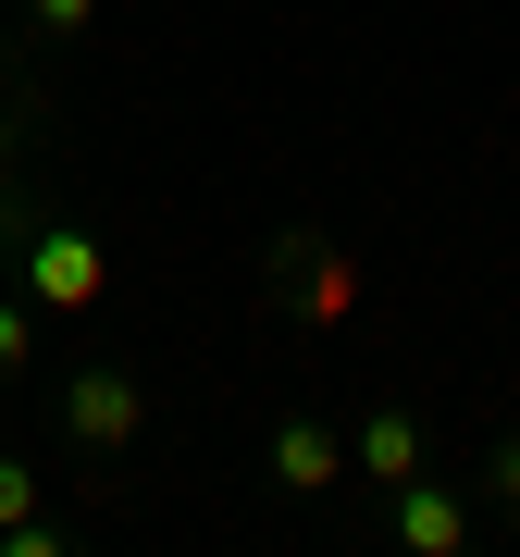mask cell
I'll list each match as a JSON object with an SVG mask.
<instances>
[{"instance_id": "1", "label": "cell", "mask_w": 520, "mask_h": 557, "mask_svg": "<svg viewBox=\"0 0 520 557\" xmlns=\"http://www.w3.org/2000/svg\"><path fill=\"white\" fill-rule=\"evenodd\" d=\"M0 248H13V285L38 298V322H75V310L112 298V248L87 223H13L0 211Z\"/></svg>"}, {"instance_id": "2", "label": "cell", "mask_w": 520, "mask_h": 557, "mask_svg": "<svg viewBox=\"0 0 520 557\" xmlns=\"http://www.w3.org/2000/svg\"><path fill=\"white\" fill-rule=\"evenodd\" d=\"M260 298H273V310H298V322H347V310H360V260H335V248L298 223V236H273V248H260Z\"/></svg>"}, {"instance_id": "3", "label": "cell", "mask_w": 520, "mask_h": 557, "mask_svg": "<svg viewBox=\"0 0 520 557\" xmlns=\"http://www.w3.org/2000/svg\"><path fill=\"white\" fill-rule=\"evenodd\" d=\"M62 434H75L87 458H124L149 434V384L124 372V359H87V372H62Z\"/></svg>"}, {"instance_id": "4", "label": "cell", "mask_w": 520, "mask_h": 557, "mask_svg": "<svg viewBox=\"0 0 520 557\" xmlns=\"http://www.w3.org/2000/svg\"><path fill=\"white\" fill-rule=\"evenodd\" d=\"M273 483H285V496H335V483H347V434H335L322 409L273 421Z\"/></svg>"}, {"instance_id": "5", "label": "cell", "mask_w": 520, "mask_h": 557, "mask_svg": "<svg viewBox=\"0 0 520 557\" xmlns=\"http://www.w3.org/2000/svg\"><path fill=\"white\" fill-rule=\"evenodd\" d=\"M347 471L397 496V483L421 471V421H409V409H360V434H347Z\"/></svg>"}, {"instance_id": "6", "label": "cell", "mask_w": 520, "mask_h": 557, "mask_svg": "<svg viewBox=\"0 0 520 557\" xmlns=\"http://www.w3.org/2000/svg\"><path fill=\"white\" fill-rule=\"evenodd\" d=\"M397 545H409V557H459V545H471V508L446 496V483L409 471V483H397Z\"/></svg>"}, {"instance_id": "7", "label": "cell", "mask_w": 520, "mask_h": 557, "mask_svg": "<svg viewBox=\"0 0 520 557\" xmlns=\"http://www.w3.org/2000/svg\"><path fill=\"white\" fill-rule=\"evenodd\" d=\"M38 359V298H0V384Z\"/></svg>"}, {"instance_id": "8", "label": "cell", "mask_w": 520, "mask_h": 557, "mask_svg": "<svg viewBox=\"0 0 520 557\" xmlns=\"http://www.w3.org/2000/svg\"><path fill=\"white\" fill-rule=\"evenodd\" d=\"M25 149H38V100H0V186H13Z\"/></svg>"}, {"instance_id": "9", "label": "cell", "mask_w": 520, "mask_h": 557, "mask_svg": "<svg viewBox=\"0 0 520 557\" xmlns=\"http://www.w3.org/2000/svg\"><path fill=\"white\" fill-rule=\"evenodd\" d=\"M87 13H100V0H25V25H38V38H87Z\"/></svg>"}, {"instance_id": "10", "label": "cell", "mask_w": 520, "mask_h": 557, "mask_svg": "<svg viewBox=\"0 0 520 557\" xmlns=\"http://www.w3.org/2000/svg\"><path fill=\"white\" fill-rule=\"evenodd\" d=\"M483 483H496V508L520 520V434H496V458H483Z\"/></svg>"}, {"instance_id": "11", "label": "cell", "mask_w": 520, "mask_h": 557, "mask_svg": "<svg viewBox=\"0 0 520 557\" xmlns=\"http://www.w3.org/2000/svg\"><path fill=\"white\" fill-rule=\"evenodd\" d=\"M38 508V471H25V458H0V520H25Z\"/></svg>"}]
</instances>
